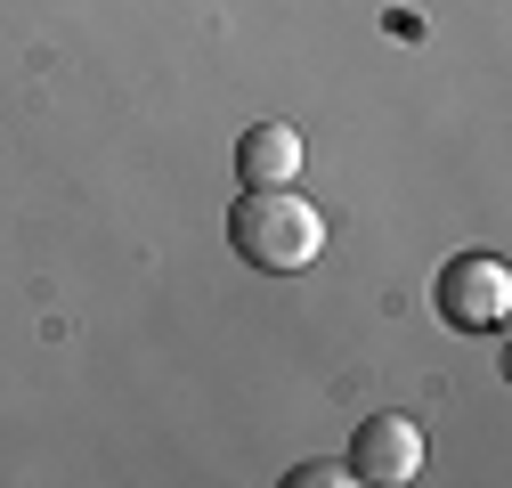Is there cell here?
I'll use <instances>...</instances> for the list:
<instances>
[{
    "label": "cell",
    "instance_id": "1",
    "mask_svg": "<svg viewBox=\"0 0 512 488\" xmlns=\"http://www.w3.org/2000/svg\"><path fill=\"white\" fill-rule=\"evenodd\" d=\"M228 244L236 261L269 269V277H293L326 253V212L301 204L293 188H244V204L228 212Z\"/></svg>",
    "mask_w": 512,
    "mask_h": 488
},
{
    "label": "cell",
    "instance_id": "2",
    "mask_svg": "<svg viewBox=\"0 0 512 488\" xmlns=\"http://www.w3.org/2000/svg\"><path fill=\"white\" fill-rule=\"evenodd\" d=\"M439 318L456 334H496L512 318V269L496 253H456L439 269Z\"/></svg>",
    "mask_w": 512,
    "mask_h": 488
},
{
    "label": "cell",
    "instance_id": "3",
    "mask_svg": "<svg viewBox=\"0 0 512 488\" xmlns=\"http://www.w3.org/2000/svg\"><path fill=\"white\" fill-rule=\"evenodd\" d=\"M350 480H366V488H407L415 472H423V432L407 415H366L358 432H350Z\"/></svg>",
    "mask_w": 512,
    "mask_h": 488
},
{
    "label": "cell",
    "instance_id": "4",
    "mask_svg": "<svg viewBox=\"0 0 512 488\" xmlns=\"http://www.w3.org/2000/svg\"><path fill=\"white\" fill-rule=\"evenodd\" d=\"M236 171H244V188H293L301 131H293V122H252V131L236 139Z\"/></svg>",
    "mask_w": 512,
    "mask_h": 488
},
{
    "label": "cell",
    "instance_id": "5",
    "mask_svg": "<svg viewBox=\"0 0 512 488\" xmlns=\"http://www.w3.org/2000/svg\"><path fill=\"white\" fill-rule=\"evenodd\" d=\"M285 480H293V488H342V480H350V464H334V456H309V464H293Z\"/></svg>",
    "mask_w": 512,
    "mask_h": 488
}]
</instances>
